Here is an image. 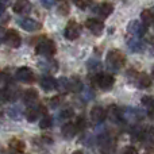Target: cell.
Instances as JSON below:
<instances>
[{
  "mask_svg": "<svg viewBox=\"0 0 154 154\" xmlns=\"http://www.w3.org/2000/svg\"><path fill=\"white\" fill-rule=\"evenodd\" d=\"M107 66L111 72H118L125 65V56L119 50H109L106 57Z\"/></svg>",
  "mask_w": 154,
  "mask_h": 154,
  "instance_id": "cell-1",
  "label": "cell"
},
{
  "mask_svg": "<svg viewBox=\"0 0 154 154\" xmlns=\"http://www.w3.org/2000/svg\"><path fill=\"white\" fill-rule=\"evenodd\" d=\"M35 50H37V54H39V56L53 57L54 54H56L57 48H56V43L51 39H49V38H42V39L37 43Z\"/></svg>",
  "mask_w": 154,
  "mask_h": 154,
  "instance_id": "cell-2",
  "label": "cell"
},
{
  "mask_svg": "<svg viewBox=\"0 0 154 154\" xmlns=\"http://www.w3.org/2000/svg\"><path fill=\"white\" fill-rule=\"evenodd\" d=\"M122 109H123V122L128 123V125H135V123H138L145 115V112L142 111V109L133 108V107L122 108Z\"/></svg>",
  "mask_w": 154,
  "mask_h": 154,
  "instance_id": "cell-3",
  "label": "cell"
},
{
  "mask_svg": "<svg viewBox=\"0 0 154 154\" xmlns=\"http://www.w3.org/2000/svg\"><path fill=\"white\" fill-rule=\"evenodd\" d=\"M19 97V89L16 85H14L12 82H8V84L3 85L2 89V99L5 103H12L16 99Z\"/></svg>",
  "mask_w": 154,
  "mask_h": 154,
  "instance_id": "cell-4",
  "label": "cell"
},
{
  "mask_svg": "<svg viewBox=\"0 0 154 154\" xmlns=\"http://www.w3.org/2000/svg\"><path fill=\"white\" fill-rule=\"evenodd\" d=\"M2 38H3V42H4L5 45L10 46V48H14V49L19 48L22 43V38H20V35H19V32L16 31V30H12V29L7 30V31L3 34Z\"/></svg>",
  "mask_w": 154,
  "mask_h": 154,
  "instance_id": "cell-5",
  "label": "cell"
},
{
  "mask_svg": "<svg viewBox=\"0 0 154 154\" xmlns=\"http://www.w3.org/2000/svg\"><path fill=\"white\" fill-rule=\"evenodd\" d=\"M93 82L97 84L99 88H101L103 91H109L112 87H114V77L108 73H96L95 79H93Z\"/></svg>",
  "mask_w": 154,
  "mask_h": 154,
  "instance_id": "cell-6",
  "label": "cell"
},
{
  "mask_svg": "<svg viewBox=\"0 0 154 154\" xmlns=\"http://www.w3.org/2000/svg\"><path fill=\"white\" fill-rule=\"evenodd\" d=\"M127 31L134 37H142L146 34V24L139 20H131L127 26Z\"/></svg>",
  "mask_w": 154,
  "mask_h": 154,
  "instance_id": "cell-7",
  "label": "cell"
},
{
  "mask_svg": "<svg viewBox=\"0 0 154 154\" xmlns=\"http://www.w3.org/2000/svg\"><path fill=\"white\" fill-rule=\"evenodd\" d=\"M80 34H81V27L75 20H70L66 24V27H65V37H66V39L75 41L80 37Z\"/></svg>",
  "mask_w": 154,
  "mask_h": 154,
  "instance_id": "cell-8",
  "label": "cell"
},
{
  "mask_svg": "<svg viewBox=\"0 0 154 154\" xmlns=\"http://www.w3.org/2000/svg\"><path fill=\"white\" fill-rule=\"evenodd\" d=\"M15 79L18 80V81H20V82H27V84H29V82L34 81V73H32V70L30 69V68L23 66V68L16 69Z\"/></svg>",
  "mask_w": 154,
  "mask_h": 154,
  "instance_id": "cell-9",
  "label": "cell"
},
{
  "mask_svg": "<svg viewBox=\"0 0 154 154\" xmlns=\"http://www.w3.org/2000/svg\"><path fill=\"white\" fill-rule=\"evenodd\" d=\"M19 26L22 27L23 30H26V31H38V30L41 29V23L39 22H37L35 19H31V18H22L18 20Z\"/></svg>",
  "mask_w": 154,
  "mask_h": 154,
  "instance_id": "cell-10",
  "label": "cell"
},
{
  "mask_svg": "<svg viewBox=\"0 0 154 154\" xmlns=\"http://www.w3.org/2000/svg\"><path fill=\"white\" fill-rule=\"evenodd\" d=\"M41 114H45V108L39 104H32V106H29V108L26 109V119L27 122H35L38 119Z\"/></svg>",
  "mask_w": 154,
  "mask_h": 154,
  "instance_id": "cell-11",
  "label": "cell"
},
{
  "mask_svg": "<svg viewBox=\"0 0 154 154\" xmlns=\"http://www.w3.org/2000/svg\"><path fill=\"white\" fill-rule=\"evenodd\" d=\"M85 26H87V29L89 30L93 35H100L104 30L103 22L99 20V19H93V18L88 19V20L85 22Z\"/></svg>",
  "mask_w": 154,
  "mask_h": 154,
  "instance_id": "cell-12",
  "label": "cell"
},
{
  "mask_svg": "<svg viewBox=\"0 0 154 154\" xmlns=\"http://www.w3.org/2000/svg\"><path fill=\"white\" fill-rule=\"evenodd\" d=\"M112 11H114V5H112L111 3H106V2L100 3V4H97L93 8V12L97 16H100V18H107V16H109L112 14Z\"/></svg>",
  "mask_w": 154,
  "mask_h": 154,
  "instance_id": "cell-13",
  "label": "cell"
},
{
  "mask_svg": "<svg viewBox=\"0 0 154 154\" xmlns=\"http://www.w3.org/2000/svg\"><path fill=\"white\" fill-rule=\"evenodd\" d=\"M107 116L114 123H122L123 122V109L118 108L116 106H109L107 109Z\"/></svg>",
  "mask_w": 154,
  "mask_h": 154,
  "instance_id": "cell-14",
  "label": "cell"
},
{
  "mask_svg": "<svg viewBox=\"0 0 154 154\" xmlns=\"http://www.w3.org/2000/svg\"><path fill=\"white\" fill-rule=\"evenodd\" d=\"M91 120H92V123H95V125H99V123H101L104 119H106L107 114L106 111H104L103 107L100 106H95L92 109H91Z\"/></svg>",
  "mask_w": 154,
  "mask_h": 154,
  "instance_id": "cell-15",
  "label": "cell"
},
{
  "mask_svg": "<svg viewBox=\"0 0 154 154\" xmlns=\"http://www.w3.org/2000/svg\"><path fill=\"white\" fill-rule=\"evenodd\" d=\"M31 4L29 0H16L14 4V12L20 14V15H26L31 11Z\"/></svg>",
  "mask_w": 154,
  "mask_h": 154,
  "instance_id": "cell-16",
  "label": "cell"
},
{
  "mask_svg": "<svg viewBox=\"0 0 154 154\" xmlns=\"http://www.w3.org/2000/svg\"><path fill=\"white\" fill-rule=\"evenodd\" d=\"M77 130H79L77 125H75V123H66V125L62 126L61 134L65 139H72L75 138V135L77 134Z\"/></svg>",
  "mask_w": 154,
  "mask_h": 154,
  "instance_id": "cell-17",
  "label": "cell"
},
{
  "mask_svg": "<svg viewBox=\"0 0 154 154\" xmlns=\"http://www.w3.org/2000/svg\"><path fill=\"white\" fill-rule=\"evenodd\" d=\"M127 46L133 53H139V51L145 50V43H143V41L139 39V37L130 38V39L127 41Z\"/></svg>",
  "mask_w": 154,
  "mask_h": 154,
  "instance_id": "cell-18",
  "label": "cell"
},
{
  "mask_svg": "<svg viewBox=\"0 0 154 154\" xmlns=\"http://www.w3.org/2000/svg\"><path fill=\"white\" fill-rule=\"evenodd\" d=\"M135 85L139 89H145L152 85V79L149 77L147 73H138L135 77Z\"/></svg>",
  "mask_w": 154,
  "mask_h": 154,
  "instance_id": "cell-19",
  "label": "cell"
},
{
  "mask_svg": "<svg viewBox=\"0 0 154 154\" xmlns=\"http://www.w3.org/2000/svg\"><path fill=\"white\" fill-rule=\"evenodd\" d=\"M41 87H42V89H45L46 92H50V91L57 88V80L51 76H45L41 79Z\"/></svg>",
  "mask_w": 154,
  "mask_h": 154,
  "instance_id": "cell-20",
  "label": "cell"
},
{
  "mask_svg": "<svg viewBox=\"0 0 154 154\" xmlns=\"http://www.w3.org/2000/svg\"><path fill=\"white\" fill-rule=\"evenodd\" d=\"M39 68L46 73H54L58 70V64L54 60H45V61L39 62Z\"/></svg>",
  "mask_w": 154,
  "mask_h": 154,
  "instance_id": "cell-21",
  "label": "cell"
},
{
  "mask_svg": "<svg viewBox=\"0 0 154 154\" xmlns=\"http://www.w3.org/2000/svg\"><path fill=\"white\" fill-rule=\"evenodd\" d=\"M38 100V92L34 89V88H30L24 92L23 95V101L27 104V106H32L35 104V101Z\"/></svg>",
  "mask_w": 154,
  "mask_h": 154,
  "instance_id": "cell-22",
  "label": "cell"
},
{
  "mask_svg": "<svg viewBox=\"0 0 154 154\" xmlns=\"http://www.w3.org/2000/svg\"><path fill=\"white\" fill-rule=\"evenodd\" d=\"M57 91L60 93H68L70 91V84H69V79L66 77H60L57 80Z\"/></svg>",
  "mask_w": 154,
  "mask_h": 154,
  "instance_id": "cell-23",
  "label": "cell"
},
{
  "mask_svg": "<svg viewBox=\"0 0 154 154\" xmlns=\"http://www.w3.org/2000/svg\"><path fill=\"white\" fill-rule=\"evenodd\" d=\"M10 147H11V150H14V152H16V153H23L24 149H26V145H24V142L20 141V139L14 138L10 141Z\"/></svg>",
  "mask_w": 154,
  "mask_h": 154,
  "instance_id": "cell-24",
  "label": "cell"
},
{
  "mask_svg": "<svg viewBox=\"0 0 154 154\" xmlns=\"http://www.w3.org/2000/svg\"><path fill=\"white\" fill-rule=\"evenodd\" d=\"M69 84H70V92H75V93L81 92L82 88H84V85H82L81 80H80L79 77H72V79H69Z\"/></svg>",
  "mask_w": 154,
  "mask_h": 154,
  "instance_id": "cell-25",
  "label": "cell"
},
{
  "mask_svg": "<svg viewBox=\"0 0 154 154\" xmlns=\"http://www.w3.org/2000/svg\"><path fill=\"white\" fill-rule=\"evenodd\" d=\"M141 19L146 26H150V24H154V12L150 10H145L142 11L141 14Z\"/></svg>",
  "mask_w": 154,
  "mask_h": 154,
  "instance_id": "cell-26",
  "label": "cell"
},
{
  "mask_svg": "<svg viewBox=\"0 0 154 154\" xmlns=\"http://www.w3.org/2000/svg\"><path fill=\"white\" fill-rule=\"evenodd\" d=\"M8 116L14 120H19L22 116V109L18 106H12L8 108Z\"/></svg>",
  "mask_w": 154,
  "mask_h": 154,
  "instance_id": "cell-27",
  "label": "cell"
},
{
  "mask_svg": "<svg viewBox=\"0 0 154 154\" xmlns=\"http://www.w3.org/2000/svg\"><path fill=\"white\" fill-rule=\"evenodd\" d=\"M39 127L42 128V130H46V128H50L51 127V118L49 116V115H43L42 119H41L39 122Z\"/></svg>",
  "mask_w": 154,
  "mask_h": 154,
  "instance_id": "cell-28",
  "label": "cell"
},
{
  "mask_svg": "<svg viewBox=\"0 0 154 154\" xmlns=\"http://www.w3.org/2000/svg\"><path fill=\"white\" fill-rule=\"evenodd\" d=\"M143 135H145V131L142 130V128L137 127V126L131 130V137H133L134 141H139V139H142L143 138Z\"/></svg>",
  "mask_w": 154,
  "mask_h": 154,
  "instance_id": "cell-29",
  "label": "cell"
},
{
  "mask_svg": "<svg viewBox=\"0 0 154 154\" xmlns=\"http://www.w3.org/2000/svg\"><path fill=\"white\" fill-rule=\"evenodd\" d=\"M142 106H145L149 109H153L154 108V96H143L142 97Z\"/></svg>",
  "mask_w": 154,
  "mask_h": 154,
  "instance_id": "cell-30",
  "label": "cell"
},
{
  "mask_svg": "<svg viewBox=\"0 0 154 154\" xmlns=\"http://www.w3.org/2000/svg\"><path fill=\"white\" fill-rule=\"evenodd\" d=\"M82 100L84 101H89L91 99H93V91L91 89V88H88V87H85V88H82Z\"/></svg>",
  "mask_w": 154,
  "mask_h": 154,
  "instance_id": "cell-31",
  "label": "cell"
},
{
  "mask_svg": "<svg viewBox=\"0 0 154 154\" xmlns=\"http://www.w3.org/2000/svg\"><path fill=\"white\" fill-rule=\"evenodd\" d=\"M75 2V5L79 8H81V10H85V8H88L91 4H92L93 0H73Z\"/></svg>",
  "mask_w": 154,
  "mask_h": 154,
  "instance_id": "cell-32",
  "label": "cell"
},
{
  "mask_svg": "<svg viewBox=\"0 0 154 154\" xmlns=\"http://www.w3.org/2000/svg\"><path fill=\"white\" fill-rule=\"evenodd\" d=\"M73 115H75V112H73L72 108H65L64 111L60 114V118H61V119H69V118H72Z\"/></svg>",
  "mask_w": 154,
  "mask_h": 154,
  "instance_id": "cell-33",
  "label": "cell"
},
{
  "mask_svg": "<svg viewBox=\"0 0 154 154\" xmlns=\"http://www.w3.org/2000/svg\"><path fill=\"white\" fill-rule=\"evenodd\" d=\"M58 14L60 15H68L69 14V5L66 4V3H61V4L58 5Z\"/></svg>",
  "mask_w": 154,
  "mask_h": 154,
  "instance_id": "cell-34",
  "label": "cell"
},
{
  "mask_svg": "<svg viewBox=\"0 0 154 154\" xmlns=\"http://www.w3.org/2000/svg\"><path fill=\"white\" fill-rule=\"evenodd\" d=\"M88 68H89V70H96V69H99L100 68V62H99V60H89L88 61Z\"/></svg>",
  "mask_w": 154,
  "mask_h": 154,
  "instance_id": "cell-35",
  "label": "cell"
},
{
  "mask_svg": "<svg viewBox=\"0 0 154 154\" xmlns=\"http://www.w3.org/2000/svg\"><path fill=\"white\" fill-rule=\"evenodd\" d=\"M76 125H77V127H79V128L84 130V128L87 127V120H85L82 116H79V119H77V123H76Z\"/></svg>",
  "mask_w": 154,
  "mask_h": 154,
  "instance_id": "cell-36",
  "label": "cell"
},
{
  "mask_svg": "<svg viewBox=\"0 0 154 154\" xmlns=\"http://www.w3.org/2000/svg\"><path fill=\"white\" fill-rule=\"evenodd\" d=\"M122 154H138V150H137L134 146H126L125 149H123Z\"/></svg>",
  "mask_w": 154,
  "mask_h": 154,
  "instance_id": "cell-37",
  "label": "cell"
},
{
  "mask_svg": "<svg viewBox=\"0 0 154 154\" xmlns=\"http://www.w3.org/2000/svg\"><path fill=\"white\" fill-rule=\"evenodd\" d=\"M60 101H61V99L57 96V97H54V99H51L50 100V107L51 108H57V107L60 106Z\"/></svg>",
  "mask_w": 154,
  "mask_h": 154,
  "instance_id": "cell-38",
  "label": "cell"
},
{
  "mask_svg": "<svg viewBox=\"0 0 154 154\" xmlns=\"http://www.w3.org/2000/svg\"><path fill=\"white\" fill-rule=\"evenodd\" d=\"M41 3H42L43 7L50 8V7H53V4L56 3V0H41Z\"/></svg>",
  "mask_w": 154,
  "mask_h": 154,
  "instance_id": "cell-39",
  "label": "cell"
},
{
  "mask_svg": "<svg viewBox=\"0 0 154 154\" xmlns=\"http://www.w3.org/2000/svg\"><path fill=\"white\" fill-rule=\"evenodd\" d=\"M11 3H12V0H0V4H2V12H4L5 7L10 5Z\"/></svg>",
  "mask_w": 154,
  "mask_h": 154,
  "instance_id": "cell-40",
  "label": "cell"
},
{
  "mask_svg": "<svg viewBox=\"0 0 154 154\" xmlns=\"http://www.w3.org/2000/svg\"><path fill=\"white\" fill-rule=\"evenodd\" d=\"M8 19H10V16L5 12H2V24H5V22H7Z\"/></svg>",
  "mask_w": 154,
  "mask_h": 154,
  "instance_id": "cell-41",
  "label": "cell"
},
{
  "mask_svg": "<svg viewBox=\"0 0 154 154\" xmlns=\"http://www.w3.org/2000/svg\"><path fill=\"white\" fill-rule=\"evenodd\" d=\"M146 133L149 134V135L154 137V126H149V127L146 128Z\"/></svg>",
  "mask_w": 154,
  "mask_h": 154,
  "instance_id": "cell-42",
  "label": "cell"
},
{
  "mask_svg": "<svg viewBox=\"0 0 154 154\" xmlns=\"http://www.w3.org/2000/svg\"><path fill=\"white\" fill-rule=\"evenodd\" d=\"M149 116H150V119H153V120H154V108H153V109H150Z\"/></svg>",
  "mask_w": 154,
  "mask_h": 154,
  "instance_id": "cell-43",
  "label": "cell"
},
{
  "mask_svg": "<svg viewBox=\"0 0 154 154\" xmlns=\"http://www.w3.org/2000/svg\"><path fill=\"white\" fill-rule=\"evenodd\" d=\"M73 154H84V153H82V152H80V150H77V152H75Z\"/></svg>",
  "mask_w": 154,
  "mask_h": 154,
  "instance_id": "cell-44",
  "label": "cell"
},
{
  "mask_svg": "<svg viewBox=\"0 0 154 154\" xmlns=\"http://www.w3.org/2000/svg\"><path fill=\"white\" fill-rule=\"evenodd\" d=\"M152 73H153V77H154V68H153V72Z\"/></svg>",
  "mask_w": 154,
  "mask_h": 154,
  "instance_id": "cell-45",
  "label": "cell"
},
{
  "mask_svg": "<svg viewBox=\"0 0 154 154\" xmlns=\"http://www.w3.org/2000/svg\"><path fill=\"white\" fill-rule=\"evenodd\" d=\"M3 154H10V153H5V152H3Z\"/></svg>",
  "mask_w": 154,
  "mask_h": 154,
  "instance_id": "cell-46",
  "label": "cell"
},
{
  "mask_svg": "<svg viewBox=\"0 0 154 154\" xmlns=\"http://www.w3.org/2000/svg\"><path fill=\"white\" fill-rule=\"evenodd\" d=\"M152 11H153V12H154V8H153V10H152Z\"/></svg>",
  "mask_w": 154,
  "mask_h": 154,
  "instance_id": "cell-47",
  "label": "cell"
}]
</instances>
